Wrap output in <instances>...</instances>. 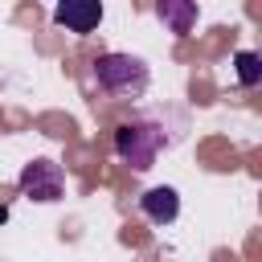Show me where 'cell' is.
I'll list each match as a JSON object with an SVG mask.
<instances>
[{
  "instance_id": "3957f363",
  "label": "cell",
  "mask_w": 262,
  "mask_h": 262,
  "mask_svg": "<svg viewBox=\"0 0 262 262\" xmlns=\"http://www.w3.org/2000/svg\"><path fill=\"white\" fill-rule=\"evenodd\" d=\"M61 188H66V176L53 160H33V164L20 168V192L29 201L53 205V201H61Z\"/></svg>"
},
{
  "instance_id": "7a4b0ae2",
  "label": "cell",
  "mask_w": 262,
  "mask_h": 262,
  "mask_svg": "<svg viewBox=\"0 0 262 262\" xmlns=\"http://www.w3.org/2000/svg\"><path fill=\"white\" fill-rule=\"evenodd\" d=\"M164 143H168L164 131L151 127V123H123V127L115 131V151H119V160H123L127 168H135V172H147V168L156 164V156H160Z\"/></svg>"
},
{
  "instance_id": "8992f818",
  "label": "cell",
  "mask_w": 262,
  "mask_h": 262,
  "mask_svg": "<svg viewBox=\"0 0 262 262\" xmlns=\"http://www.w3.org/2000/svg\"><path fill=\"white\" fill-rule=\"evenodd\" d=\"M156 16L172 33H188L196 25V0H156Z\"/></svg>"
},
{
  "instance_id": "ba28073f",
  "label": "cell",
  "mask_w": 262,
  "mask_h": 262,
  "mask_svg": "<svg viewBox=\"0 0 262 262\" xmlns=\"http://www.w3.org/2000/svg\"><path fill=\"white\" fill-rule=\"evenodd\" d=\"M4 221H8V205H0V225H4Z\"/></svg>"
},
{
  "instance_id": "277c9868",
  "label": "cell",
  "mask_w": 262,
  "mask_h": 262,
  "mask_svg": "<svg viewBox=\"0 0 262 262\" xmlns=\"http://www.w3.org/2000/svg\"><path fill=\"white\" fill-rule=\"evenodd\" d=\"M53 20L70 33H90L102 20V0H57Z\"/></svg>"
},
{
  "instance_id": "5b68a950",
  "label": "cell",
  "mask_w": 262,
  "mask_h": 262,
  "mask_svg": "<svg viewBox=\"0 0 262 262\" xmlns=\"http://www.w3.org/2000/svg\"><path fill=\"white\" fill-rule=\"evenodd\" d=\"M139 209H143L147 221L168 225V221H176V213H180V196H176V188L160 184V188H147V192L139 196Z\"/></svg>"
},
{
  "instance_id": "6da1fadb",
  "label": "cell",
  "mask_w": 262,
  "mask_h": 262,
  "mask_svg": "<svg viewBox=\"0 0 262 262\" xmlns=\"http://www.w3.org/2000/svg\"><path fill=\"white\" fill-rule=\"evenodd\" d=\"M94 82L98 90H106L111 98H139L151 82L147 66L131 53H102L94 57Z\"/></svg>"
},
{
  "instance_id": "52a82bcc",
  "label": "cell",
  "mask_w": 262,
  "mask_h": 262,
  "mask_svg": "<svg viewBox=\"0 0 262 262\" xmlns=\"http://www.w3.org/2000/svg\"><path fill=\"white\" fill-rule=\"evenodd\" d=\"M237 78H242L246 86H254V82H258V57H254L250 49H242V53H237Z\"/></svg>"
}]
</instances>
